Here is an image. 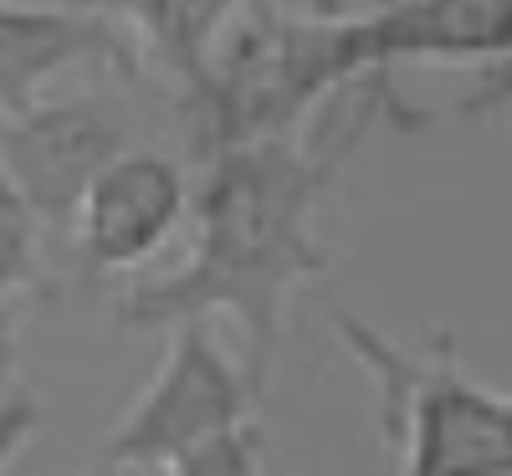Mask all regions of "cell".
Listing matches in <instances>:
<instances>
[{"mask_svg":"<svg viewBox=\"0 0 512 476\" xmlns=\"http://www.w3.org/2000/svg\"><path fill=\"white\" fill-rule=\"evenodd\" d=\"M41 410L31 400V389H11L6 400H0V466H11L21 456V446L31 441V430H36Z\"/></svg>","mask_w":512,"mask_h":476,"instance_id":"10","label":"cell"},{"mask_svg":"<svg viewBox=\"0 0 512 476\" xmlns=\"http://www.w3.org/2000/svg\"><path fill=\"white\" fill-rule=\"evenodd\" d=\"M77 62H98L118 82H144V52L108 11L0 0V118L36 103Z\"/></svg>","mask_w":512,"mask_h":476,"instance_id":"8","label":"cell"},{"mask_svg":"<svg viewBox=\"0 0 512 476\" xmlns=\"http://www.w3.org/2000/svg\"><path fill=\"white\" fill-rule=\"evenodd\" d=\"M128 144H139V118L118 98L98 93H41L36 103L0 118V169L11 175V185L26 195L47 231L67 226L88 180Z\"/></svg>","mask_w":512,"mask_h":476,"instance_id":"6","label":"cell"},{"mask_svg":"<svg viewBox=\"0 0 512 476\" xmlns=\"http://www.w3.org/2000/svg\"><path fill=\"white\" fill-rule=\"evenodd\" d=\"M82 6L108 11L118 26L134 31L144 62H154L175 82V98H185L210 77L221 36L251 0H82Z\"/></svg>","mask_w":512,"mask_h":476,"instance_id":"9","label":"cell"},{"mask_svg":"<svg viewBox=\"0 0 512 476\" xmlns=\"http://www.w3.org/2000/svg\"><path fill=\"white\" fill-rule=\"evenodd\" d=\"M195 180L185 159L154 144H128L88 180L67 215V251L82 277H123L175 241L190 221Z\"/></svg>","mask_w":512,"mask_h":476,"instance_id":"5","label":"cell"},{"mask_svg":"<svg viewBox=\"0 0 512 476\" xmlns=\"http://www.w3.org/2000/svg\"><path fill=\"white\" fill-rule=\"evenodd\" d=\"M364 72L359 16H297L251 0L221 36L210 77L180 98L190 159L292 134Z\"/></svg>","mask_w":512,"mask_h":476,"instance_id":"2","label":"cell"},{"mask_svg":"<svg viewBox=\"0 0 512 476\" xmlns=\"http://www.w3.org/2000/svg\"><path fill=\"white\" fill-rule=\"evenodd\" d=\"M169 343L159 354V369L139 389L128 410L113 420L108 441L98 446V466L108 471H175L195 446L210 436L256 420L262 389L251 384L246 364L231 359L210 318H185L164 328Z\"/></svg>","mask_w":512,"mask_h":476,"instance_id":"4","label":"cell"},{"mask_svg":"<svg viewBox=\"0 0 512 476\" xmlns=\"http://www.w3.org/2000/svg\"><path fill=\"white\" fill-rule=\"evenodd\" d=\"M384 98L390 72H364L292 134L205 154L190 195V256L180 272L123 287L108 308L113 323L169 328L185 318H231L241 364L267 395L297 287L338 267V251L318 236V210L379 123Z\"/></svg>","mask_w":512,"mask_h":476,"instance_id":"1","label":"cell"},{"mask_svg":"<svg viewBox=\"0 0 512 476\" xmlns=\"http://www.w3.org/2000/svg\"><path fill=\"white\" fill-rule=\"evenodd\" d=\"M328 333L374 384L379 441L410 476L512 471V389L466 374L451 333L415 349L349 308H328Z\"/></svg>","mask_w":512,"mask_h":476,"instance_id":"3","label":"cell"},{"mask_svg":"<svg viewBox=\"0 0 512 476\" xmlns=\"http://www.w3.org/2000/svg\"><path fill=\"white\" fill-rule=\"evenodd\" d=\"M369 72L405 62L487 67V98H512V0H384L359 16Z\"/></svg>","mask_w":512,"mask_h":476,"instance_id":"7","label":"cell"}]
</instances>
